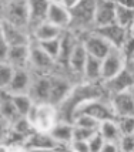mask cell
Returning a JSON list of instances; mask_svg holds the SVG:
<instances>
[{
  "instance_id": "obj_28",
  "label": "cell",
  "mask_w": 134,
  "mask_h": 152,
  "mask_svg": "<svg viewBox=\"0 0 134 152\" xmlns=\"http://www.w3.org/2000/svg\"><path fill=\"white\" fill-rule=\"evenodd\" d=\"M10 95H12V101L20 117H26L36 104L29 94H10Z\"/></svg>"
},
{
  "instance_id": "obj_25",
  "label": "cell",
  "mask_w": 134,
  "mask_h": 152,
  "mask_svg": "<svg viewBox=\"0 0 134 152\" xmlns=\"http://www.w3.org/2000/svg\"><path fill=\"white\" fill-rule=\"evenodd\" d=\"M83 78L86 80V83H93V84H99L100 83L101 81V60L88 56L87 63L84 66V71H83Z\"/></svg>"
},
{
  "instance_id": "obj_40",
  "label": "cell",
  "mask_w": 134,
  "mask_h": 152,
  "mask_svg": "<svg viewBox=\"0 0 134 152\" xmlns=\"http://www.w3.org/2000/svg\"><path fill=\"white\" fill-rule=\"evenodd\" d=\"M101 152H120V148H119V144L116 142H106Z\"/></svg>"
},
{
  "instance_id": "obj_31",
  "label": "cell",
  "mask_w": 134,
  "mask_h": 152,
  "mask_svg": "<svg viewBox=\"0 0 134 152\" xmlns=\"http://www.w3.org/2000/svg\"><path fill=\"white\" fill-rule=\"evenodd\" d=\"M100 124V121H97L87 114H77L73 119L74 126H81V128H87V129H93V131H99Z\"/></svg>"
},
{
  "instance_id": "obj_32",
  "label": "cell",
  "mask_w": 134,
  "mask_h": 152,
  "mask_svg": "<svg viewBox=\"0 0 134 152\" xmlns=\"http://www.w3.org/2000/svg\"><path fill=\"white\" fill-rule=\"evenodd\" d=\"M39 46L41 47V50L52 58L57 63V58L60 56V48H61V37L60 39H54V40H49V41H43L39 43Z\"/></svg>"
},
{
  "instance_id": "obj_11",
  "label": "cell",
  "mask_w": 134,
  "mask_h": 152,
  "mask_svg": "<svg viewBox=\"0 0 134 152\" xmlns=\"http://www.w3.org/2000/svg\"><path fill=\"white\" fill-rule=\"evenodd\" d=\"M50 84H52V75H41L34 74L33 83L29 90V95L32 97L36 104H46L49 102L50 97Z\"/></svg>"
},
{
  "instance_id": "obj_12",
  "label": "cell",
  "mask_w": 134,
  "mask_h": 152,
  "mask_svg": "<svg viewBox=\"0 0 134 152\" xmlns=\"http://www.w3.org/2000/svg\"><path fill=\"white\" fill-rule=\"evenodd\" d=\"M47 21L61 28L63 31H67L71 27V12L61 6L60 1H50L49 12H47Z\"/></svg>"
},
{
  "instance_id": "obj_16",
  "label": "cell",
  "mask_w": 134,
  "mask_h": 152,
  "mask_svg": "<svg viewBox=\"0 0 134 152\" xmlns=\"http://www.w3.org/2000/svg\"><path fill=\"white\" fill-rule=\"evenodd\" d=\"M133 84H134L133 74L128 73L127 70H124L116 78L104 83V87L110 93V97H113V95H117V94H121V93H128L130 88L133 87Z\"/></svg>"
},
{
  "instance_id": "obj_23",
  "label": "cell",
  "mask_w": 134,
  "mask_h": 152,
  "mask_svg": "<svg viewBox=\"0 0 134 152\" xmlns=\"http://www.w3.org/2000/svg\"><path fill=\"white\" fill-rule=\"evenodd\" d=\"M79 43V39L74 36V34L70 33V30H67L63 33L61 36V48H60V56L57 58V63L59 64H63V66H67L68 63V58L73 53L76 44Z\"/></svg>"
},
{
  "instance_id": "obj_42",
  "label": "cell",
  "mask_w": 134,
  "mask_h": 152,
  "mask_svg": "<svg viewBox=\"0 0 134 152\" xmlns=\"http://www.w3.org/2000/svg\"><path fill=\"white\" fill-rule=\"evenodd\" d=\"M56 152H70V151H68V148H64V149H60V146H59V148L56 149Z\"/></svg>"
},
{
  "instance_id": "obj_44",
  "label": "cell",
  "mask_w": 134,
  "mask_h": 152,
  "mask_svg": "<svg viewBox=\"0 0 134 152\" xmlns=\"http://www.w3.org/2000/svg\"><path fill=\"white\" fill-rule=\"evenodd\" d=\"M1 6H3V4H1V3H0V7H1ZM0 13H1V12H0Z\"/></svg>"
},
{
  "instance_id": "obj_30",
  "label": "cell",
  "mask_w": 134,
  "mask_h": 152,
  "mask_svg": "<svg viewBox=\"0 0 134 152\" xmlns=\"http://www.w3.org/2000/svg\"><path fill=\"white\" fill-rule=\"evenodd\" d=\"M10 126H12V131H13L14 134L20 135L21 138H24V139H27L33 132H36L34 126L30 124V121H29L26 117H20L17 121H14Z\"/></svg>"
},
{
  "instance_id": "obj_34",
  "label": "cell",
  "mask_w": 134,
  "mask_h": 152,
  "mask_svg": "<svg viewBox=\"0 0 134 152\" xmlns=\"http://www.w3.org/2000/svg\"><path fill=\"white\" fill-rule=\"evenodd\" d=\"M97 131L87 129V128H81V126H74L73 128V141H84L88 142L90 138L93 137Z\"/></svg>"
},
{
  "instance_id": "obj_19",
  "label": "cell",
  "mask_w": 134,
  "mask_h": 152,
  "mask_svg": "<svg viewBox=\"0 0 134 152\" xmlns=\"http://www.w3.org/2000/svg\"><path fill=\"white\" fill-rule=\"evenodd\" d=\"M87 58H88L87 51H86L84 46L81 44L80 40H79V43L76 44L73 53H71L70 58H68V63H67L68 70L73 74H77V75L83 77V71H84V66L87 63Z\"/></svg>"
},
{
  "instance_id": "obj_29",
  "label": "cell",
  "mask_w": 134,
  "mask_h": 152,
  "mask_svg": "<svg viewBox=\"0 0 134 152\" xmlns=\"http://www.w3.org/2000/svg\"><path fill=\"white\" fill-rule=\"evenodd\" d=\"M14 67L10 66L7 61H0V91L1 93H7L10 83L13 80L14 75Z\"/></svg>"
},
{
  "instance_id": "obj_37",
  "label": "cell",
  "mask_w": 134,
  "mask_h": 152,
  "mask_svg": "<svg viewBox=\"0 0 134 152\" xmlns=\"http://www.w3.org/2000/svg\"><path fill=\"white\" fill-rule=\"evenodd\" d=\"M10 131H12L10 124L7 122L6 119H3L0 117V144H4V142H6V139H7V137H9Z\"/></svg>"
},
{
  "instance_id": "obj_39",
  "label": "cell",
  "mask_w": 134,
  "mask_h": 152,
  "mask_svg": "<svg viewBox=\"0 0 134 152\" xmlns=\"http://www.w3.org/2000/svg\"><path fill=\"white\" fill-rule=\"evenodd\" d=\"M9 48H10V47H9V44H7L6 39H4V34H3L1 27H0V61H6Z\"/></svg>"
},
{
  "instance_id": "obj_27",
  "label": "cell",
  "mask_w": 134,
  "mask_h": 152,
  "mask_svg": "<svg viewBox=\"0 0 134 152\" xmlns=\"http://www.w3.org/2000/svg\"><path fill=\"white\" fill-rule=\"evenodd\" d=\"M116 24L123 27L124 30H130L134 24V12L123 6L120 1H117L116 7Z\"/></svg>"
},
{
  "instance_id": "obj_26",
  "label": "cell",
  "mask_w": 134,
  "mask_h": 152,
  "mask_svg": "<svg viewBox=\"0 0 134 152\" xmlns=\"http://www.w3.org/2000/svg\"><path fill=\"white\" fill-rule=\"evenodd\" d=\"M99 134L104 138L106 142H116V144H119V141L123 137L116 119H108V121L101 122L99 126Z\"/></svg>"
},
{
  "instance_id": "obj_38",
  "label": "cell",
  "mask_w": 134,
  "mask_h": 152,
  "mask_svg": "<svg viewBox=\"0 0 134 152\" xmlns=\"http://www.w3.org/2000/svg\"><path fill=\"white\" fill-rule=\"evenodd\" d=\"M68 151L70 152H90L88 142H84V141H73L68 145Z\"/></svg>"
},
{
  "instance_id": "obj_22",
  "label": "cell",
  "mask_w": 134,
  "mask_h": 152,
  "mask_svg": "<svg viewBox=\"0 0 134 152\" xmlns=\"http://www.w3.org/2000/svg\"><path fill=\"white\" fill-rule=\"evenodd\" d=\"M73 128H74L73 124L59 121V122L52 128V131L49 134L52 135V138L60 146H68L73 142Z\"/></svg>"
},
{
  "instance_id": "obj_1",
  "label": "cell",
  "mask_w": 134,
  "mask_h": 152,
  "mask_svg": "<svg viewBox=\"0 0 134 152\" xmlns=\"http://www.w3.org/2000/svg\"><path fill=\"white\" fill-rule=\"evenodd\" d=\"M94 10H96V1L93 0H84L77 3V6L71 10V28L80 30L81 34L88 33L94 30Z\"/></svg>"
},
{
  "instance_id": "obj_20",
  "label": "cell",
  "mask_w": 134,
  "mask_h": 152,
  "mask_svg": "<svg viewBox=\"0 0 134 152\" xmlns=\"http://www.w3.org/2000/svg\"><path fill=\"white\" fill-rule=\"evenodd\" d=\"M59 144L52 138V135L49 132H33L24 142L23 149H29V148H41V149H53L56 151L59 148Z\"/></svg>"
},
{
  "instance_id": "obj_43",
  "label": "cell",
  "mask_w": 134,
  "mask_h": 152,
  "mask_svg": "<svg viewBox=\"0 0 134 152\" xmlns=\"http://www.w3.org/2000/svg\"><path fill=\"white\" fill-rule=\"evenodd\" d=\"M128 33H130V36H131V37H133V39H134V24H133V26H131V28L128 30Z\"/></svg>"
},
{
  "instance_id": "obj_9",
  "label": "cell",
  "mask_w": 134,
  "mask_h": 152,
  "mask_svg": "<svg viewBox=\"0 0 134 152\" xmlns=\"http://www.w3.org/2000/svg\"><path fill=\"white\" fill-rule=\"evenodd\" d=\"M0 27L1 31L4 34L9 47H17V46H30L33 43L32 40V34L24 28L16 27L10 23H7L4 20H0Z\"/></svg>"
},
{
  "instance_id": "obj_33",
  "label": "cell",
  "mask_w": 134,
  "mask_h": 152,
  "mask_svg": "<svg viewBox=\"0 0 134 152\" xmlns=\"http://www.w3.org/2000/svg\"><path fill=\"white\" fill-rule=\"evenodd\" d=\"M116 122L119 125L121 135H134V115L117 117Z\"/></svg>"
},
{
  "instance_id": "obj_24",
  "label": "cell",
  "mask_w": 134,
  "mask_h": 152,
  "mask_svg": "<svg viewBox=\"0 0 134 152\" xmlns=\"http://www.w3.org/2000/svg\"><path fill=\"white\" fill-rule=\"evenodd\" d=\"M0 117L6 119L10 125L20 118V115L12 101V95L9 93H3L0 95Z\"/></svg>"
},
{
  "instance_id": "obj_41",
  "label": "cell",
  "mask_w": 134,
  "mask_h": 152,
  "mask_svg": "<svg viewBox=\"0 0 134 152\" xmlns=\"http://www.w3.org/2000/svg\"><path fill=\"white\" fill-rule=\"evenodd\" d=\"M24 152H56L53 149H41V148H29L24 149Z\"/></svg>"
},
{
  "instance_id": "obj_13",
  "label": "cell",
  "mask_w": 134,
  "mask_h": 152,
  "mask_svg": "<svg viewBox=\"0 0 134 152\" xmlns=\"http://www.w3.org/2000/svg\"><path fill=\"white\" fill-rule=\"evenodd\" d=\"M97 34H100L103 39L107 41L113 48H123L126 40L128 39V30H124L123 27L117 26L116 23L110 24L107 27H101V28H96L94 30Z\"/></svg>"
},
{
  "instance_id": "obj_6",
  "label": "cell",
  "mask_w": 134,
  "mask_h": 152,
  "mask_svg": "<svg viewBox=\"0 0 134 152\" xmlns=\"http://www.w3.org/2000/svg\"><path fill=\"white\" fill-rule=\"evenodd\" d=\"M84 36H81L80 39V43L84 46L86 51L90 57H96L99 60H103L106 56H107L113 47L108 44L106 40L101 37L100 34H97L96 31H88V33H83Z\"/></svg>"
},
{
  "instance_id": "obj_36",
  "label": "cell",
  "mask_w": 134,
  "mask_h": 152,
  "mask_svg": "<svg viewBox=\"0 0 134 152\" xmlns=\"http://www.w3.org/2000/svg\"><path fill=\"white\" fill-rule=\"evenodd\" d=\"M120 152H134V135H123L119 141Z\"/></svg>"
},
{
  "instance_id": "obj_15",
  "label": "cell",
  "mask_w": 134,
  "mask_h": 152,
  "mask_svg": "<svg viewBox=\"0 0 134 152\" xmlns=\"http://www.w3.org/2000/svg\"><path fill=\"white\" fill-rule=\"evenodd\" d=\"M34 74L27 68H19L14 71L13 80L7 90L9 94H29V90L33 83Z\"/></svg>"
},
{
  "instance_id": "obj_8",
  "label": "cell",
  "mask_w": 134,
  "mask_h": 152,
  "mask_svg": "<svg viewBox=\"0 0 134 152\" xmlns=\"http://www.w3.org/2000/svg\"><path fill=\"white\" fill-rule=\"evenodd\" d=\"M116 7H117V1L96 0L94 30L101 28V27H107L116 23Z\"/></svg>"
},
{
  "instance_id": "obj_4",
  "label": "cell",
  "mask_w": 134,
  "mask_h": 152,
  "mask_svg": "<svg viewBox=\"0 0 134 152\" xmlns=\"http://www.w3.org/2000/svg\"><path fill=\"white\" fill-rule=\"evenodd\" d=\"M3 7L4 12L1 20L29 31V1H10L4 3Z\"/></svg>"
},
{
  "instance_id": "obj_2",
  "label": "cell",
  "mask_w": 134,
  "mask_h": 152,
  "mask_svg": "<svg viewBox=\"0 0 134 152\" xmlns=\"http://www.w3.org/2000/svg\"><path fill=\"white\" fill-rule=\"evenodd\" d=\"M127 70V57L120 48H113L101 60V81L107 83Z\"/></svg>"
},
{
  "instance_id": "obj_7",
  "label": "cell",
  "mask_w": 134,
  "mask_h": 152,
  "mask_svg": "<svg viewBox=\"0 0 134 152\" xmlns=\"http://www.w3.org/2000/svg\"><path fill=\"white\" fill-rule=\"evenodd\" d=\"M56 66V61L52 57H49L39 43H32L30 44V57H29V67H32L34 74H41V75H49V73L53 70Z\"/></svg>"
},
{
  "instance_id": "obj_17",
  "label": "cell",
  "mask_w": 134,
  "mask_h": 152,
  "mask_svg": "<svg viewBox=\"0 0 134 152\" xmlns=\"http://www.w3.org/2000/svg\"><path fill=\"white\" fill-rule=\"evenodd\" d=\"M110 102L117 117L134 115V97L130 91L110 97Z\"/></svg>"
},
{
  "instance_id": "obj_10",
  "label": "cell",
  "mask_w": 134,
  "mask_h": 152,
  "mask_svg": "<svg viewBox=\"0 0 134 152\" xmlns=\"http://www.w3.org/2000/svg\"><path fill=\"white\" fill-rule=\"evenodd\" d=\"M73 84L70 80L61 75H52V84H50V97H49V104L54 107H59L64 99L70 95L73 90Z\"/></svg>"
},
{
  "instance_id": "obj_14",
  "label": "cell",
  "mask_w": 134,
  "mask_h": 152,
  "mask_svg": "<svg viewBox=\"0 0 134 152\" xmlns=\"http://www.w3.org/2000/svg\"><path fill=\"white\" fill-rule=\"evenodd\" d=\"M50 1H41V0H29V31L47 21V12H49Z\"/></svg>"
},
{
  "instance_id": "obj_35",
  "label": "cell",
  "mask_w": 134,
  "mask_h": 152,
  "mask_svg": "<svg viewBox=\"0 0 134 152\" xmlns=\"http://www.w3.org/2000/svg\"><path fill=\"white\" fill-rule=\"evenodd\" d=\"M104 144H106L104 138H103L100 134H99V131H97V132L90 138V141H88V148H90V152H101Z\"/></svg>"
},
{
  "instance_id": "obj_5",
  "label": "cell",
  "mask_w": 134,
  "mask_h": 152,
  "mask_svg": "<svg viewBox=\"0 0 134 152\" xmlns=\"http://www.w3.org/2000/svg\"><path fill=\"white\" fill-rule=\"evenodd\" d=\"M59 122L57 107L52 104H37L36 118L33 121V126L37 132H50L52 128Z\"/></svg>"
},
{
  "instance_id": "obj_18",
  "label": "cell",
  "mask_w": 134,
  "mask_h": 152,
  "mask_svg": "<svg viewBox=\"0 0 134 152\" xmlns=\"http://www.w3.org/2000/svg\"><path fill=\"white\" fill-rule=\"evenodd\" d=\"M64 31L61 28L53 26L49 21H44L32 30V40L34 43H43V41H49V40L60 39Z\"/></svg>"
},
{
  "instance_id": "obj_21",
  "label": "cell",
  "mask_w": 134,
  "mask_h": 152,
  "mask_svg": "<svg viewBox=\"0 0 134 152\" xmlns=\"http://www.w3.org/2000/svg\"><path fill=\"white\" fill-rule=\"evenodd\" d=\"M29 57H30V46L10 47L9 53H7L6 61L10 66L14 67V70L27 68V66H29Z\"/></svg>"
},
{
  "instance_id": "obj_3",
  "label": "cell",
  "mask_w": 134,
  "mask_h": 152,
  "mask_svg": "<svg viewBox=\"0 0 134 152\" xmlns=\"http://www.w3.org/2000/svg\"><path fill=\"white\" fill-rule=\"evenodd\" d=\"M77 114H87V115L96 118L97 121H100V122H104V121H108V119H116L117 118V115H116V113H114L113 107H111L110 99L106 101L104 98L91 99V101L83 102V104L77 108V111H76V114H74V117H76Z\"/></svg>"
}]
</instances>
